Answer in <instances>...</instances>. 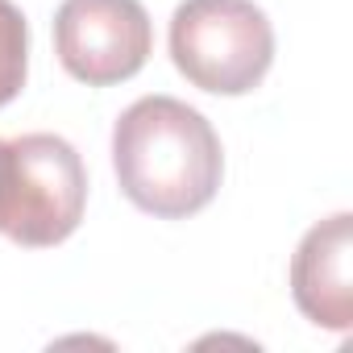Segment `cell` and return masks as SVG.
Wrapping results in <instances>:
<instances>
[{
	"label": "cell",
	"instance_id": "cell-7",
	"mask_svg": "<svg viewBox=\"0 0 353 353\" xmlns=\"http://www.w3.org/2000/svg\"><path fill=\"white\" fill-rule=\"evenodd\" d=\"M0 150H5V141H0Z\"/></svg>",
	"mask_w": 353,
	"mask_h": 353
},
{
	"label": "cell",
	"instance_id": "cell-5",
	"mask_svg": "<svg viewBox=\"0 0 353 353\" xmlns=\"http://www.w3.org/2000/svg\"><path fill=\"white\" fill-rule=\"evenodd\" d=\"M291 295L295 307L332 332L353 324V216L336 212L312 225L291 258Z\"/></svg>",
	"mask_w": 353,
	"mask_h": 353
},
{
	"label": "cell",
	"instance_id": "cell-3",
	"mask_svg": "<svg viewBox=\"0 0 353 353\" xmlns=\"http://www.w3.org/2000/svg\"><path fill=\"white\" fill-rule=\"evenodd\" d=\"M170 59L212 96L254 92L274 63V30L254 0H183L170 17Z\"/></svg>",
	"mask_w": 353,
	"mask_h": 353
},
{
	"label": "cell",
	"instance_id": "cell-4",
	"mask_svg": "<svg viewBox=\"0 0 353 353\" xmlns=\"http://www.w3.org/2000/svg\"><path fill=\"white\" fill-rule=\"evenodd\" d=\"M54 50L79 83L112 88L145 67L154 54V26L141 0H63Z\"/></svg>",
	"mask_w": 353,
	"mask_h": 353
},
{
	"label": "cell",
	"instance_id": "cell-6",
	"mask_svg": "<svg viewBox=\"0 0 353 353\" xmlns=\"http://www.w3.org/2000/svg\"><path fill=\"white\" fill-rule=\"evenodd\" d=\"M30 71V26L13 0H0V108L21 96Z\"/></svg>",
	"mask_w": 353,
	"mask_h": 353
},
{
	"label": "cell",
	"instance_id": "cell-2",
	"mask_svg": "<svg viewBox=\"0 0 353 353\" xmlns=\"http://www.w3.org/2000/svg\"><path fill=\"white\" fill-rule=\"evenodd\" d=\"M88 204L79 150L59 133H26L0 150V233L17 245L46 250L67 241Z\"/></svg>",
	"mask_w": 353,
	"mask_h": 353
},
{
	"label": "cell",
	"instance_id": "cell-1",
	"mask_svg": "<svg viewBox=\"0 0 353 353\" xmlns=\"http://www.w3.org/2000/svg\"><path fill=\"white\" fill-rule=\"evenodd\" d=\"M112 166L133 208L183 221L221 192L225 150L200 108L174 96H141L112 125Z\"/></svg>",
	"mask_w": 353,
	"mask_h": 353
}]
</instances>
